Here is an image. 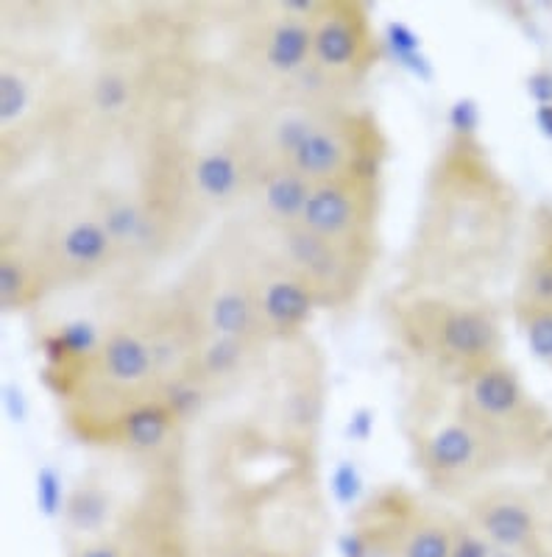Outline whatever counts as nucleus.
Listing matches in <instances>:
<instances>
[{
  "mask_svg": "<svg viewBox=\"0 0 552 557\" xmlns=\"http://www.w3.org/2000/svg\"><path fill=\"white\" fill-rule=\"evenodd\" d=\"M380 48L366 3L316 0L310 14V67L338 98H352V89L375 70Z\"/></svg>",
  "mask_w": 552,
  "mask_h": 557,
  "instance_id": "obj_14",
  "label": "nucleus"
},
{
  "mask_svg": "<svg viewBox=\"0 0 552 557\" xmlns=\"http://www.w3.org/2000/svg\"><path fill=\"white\" fill-rule=\"evenodd\" d=\"M522 203L475 132L452 128L432 153L396 290L475 296L514 253Z\"/></svg>",
  "mask_w": 552,
  "mask_h": 557,
  "instance_id": "obj_1",
  "label": "nucleus"
},
{
  "mask_svg": "<svg viewBox=\"0 0 552 557\" xmlns=\"http://www.w3.org/2000/svg\"><path fill=\"white\" fill-rule=\"evenodd\" d=\"M78 73L34 45L0 48V151L3 168L26 159L59 132L78 126Z\"/></svg>",
  "mask_w": 552,
  "mask_h": 557,
  "instance_id": "obj_5",
  "label": "nucleus"
},
{
  "mask_svg": "<svg viewBox=\"0 0 552 557\" xmlns=\"http://www.w3.org/2000/svg\"><path fill=\"white\" fill-rule=\"evenodd\" d=\"M280 351V362L273 368V387L268 396L266 418H255L257 424L280 435L298 449L312 451L316 446L318 421L324 407V374L321 355L305 335L273 343Z\"/></svg>",
  "mask_w": 552,
  "mask_h": 557,
  "instance_id": "obj_15",
  "label": "nucleus"
},
{
  "mask_svg": "<svg viewBox=\"0 0 552 557\" xmlns=\"http://www.w3.org/2000/svg\"><path fill=\"white\" fill-rule=\"evenodd\" d=\"M316 0H277L237 9L232 26V64L226 76L241 87L287 96L310 67V14Z\"/></svg>",
  "mask_w": 552,
  "mask_h": 557,
  "instance_id": "obj_6",
  "label": "nucleus"
},
{
  "mask_svg": "<svg viewBox=\"0 0 552 557\" xmlns=\"http://www.w3.org/2000/svg\"><path fill=\"white\" fill-rule=\"evenodd\" d=\"M382 178L312 182L302 221L316 235L377 262L380 253Z\"/></svg>",
  "mask_w": 552,
  "mask_h": 557,
  "instance_id": "obj_16",
  "label": "nucleus"
},
{
  "mask_svg": "<svg viewBox=\"0 0 552 557\" xmlns=\"http://www.w3.org/2000/svg\"><path fill=\"white\" fill-rule=\"evenodd\" d=\"M519 321L525 341L544 366L552 368V310H525L514 312Z\"/></svg>",
  "mask_w": 552,
  "mask_h": 557,
  "instance_id": "obj_23",
  "label": "nucleus"
},
{
  "mask_svg": "<svg viewBox=\"0 0 552 557\" xmlns=\"http://www.w3.org/2000/svg\"><path fill=\"white\" fill-rule=\"evenodd\" d=\"M310 190V178L291 162H262L248 193L246 218L260 223H298Z\"/></svg>",
  "mask_w": 552,
  "mask_h": 557,
  "instance_id": "obj_20",
  "label": "nucleus"
},
{
  "mask_svg": "<svg viewBox=\"0 0 552 557\" xmlns=\"http://www.w3.org/2000/svg\"><path fill=\"white\" fill-rule=\"evenodd\" d=\"M241 223L243 235L248 240V257H252V278H255L257 310H260L262 335L271 343L291 341L305 335V326L312 321L318 301L305 287L302 278L293 276L273 253H268L260 243L252 237L246 223Z\"/></svg>",
  "mask_w": 552,
  "mask_h": 557,
  "instance_id": "obj_18",
  "label": "nucleus"
},
{
  "mask_svg": "<svg viewBox=\"0 0 552 557\" xmlns=\"http://www.w3.org/2000/svg\"><path fill=\"white\" fill-rule=\"evenodd\" d=\"M391 143L371 107L332 101L321 109L302 146L287 162L310 182L327 178H382Z\"/></svg>",
  "mask_w": 552,
  "mask_h": 557,
  "instance_id": "obj_10",
  "label": "nucleus"
},
{
  "mask_svg": "<svg viewBox=\"0 0 552 557\" xmlns=\"http://www.w3.org/2000/svg\"><path fill=\"white\" fill-rule=\"evenodd\" d=\"M123 513V502L112 482L103 474L93 471L84 474L76 485L71 487V494L64 499V530H68V541L96 539L103 532L112 530Z\"/></svg>",
  "mask_w": 552,
  "mask_h": 557,
  "instance_id": "obj_21",
  "label": "nucleus"
},
{
  "mask_svg": "<svg viewBox=\"0 0 552 557\" xmlns=\"http://www.w3.org/2000/svg\"><path fill=\"white\" fill-rule=\"evenodd\" d=\"M466 521L494 549L514 557H552L547 519L539 499L525 487L486 485L466 499Z\"/></svg>",
  "mask_w": 552,
  "mask_h": 557,
  "instance_id": "obj_17",
  "label": "nucleus"
},
{
  "mask_svg": "<svg viewBox=\"0 0 552 557\" xmlns=\"http://www.w3.org/2000/svg\"><path fill=\"white\" fill-rule=\"evenodd\" d=\"M42 376L62 401L68 430L93 446H101L107 432L128 410L162 393V371L126 307L112 315L103 341L87 357L64 371Z\"/></svg>",
  "mask_w": 552,
  "mask_h": 557,
  "instance_id": "obj_3",
  "label": "nucleus"
},
{
  "mask_svg": "<svg viewBox=\"0 0 552 557\" xmlns=\"http://www.w3.org/2000/svg\"><path fill=\"white\" fill-rule=\"evenodd\" d=\"M527 84H530V96H536L541 107H552V70L539 67Z\"/></svg>",
  "mask_w": 552,
  "mask_h": 557,
  "instance_id": "obj_25",
  "label": "nucleus"
},
{
  "mask_svg": "<svg viewBox=\"0 0 552 557\" xmlns=\"http://www.w3.org/2000/svg\"><path fill=\"white\" fill-rule=\"evenodd\" d=\"M268 341H255V337H226V335H207L201 341L196 357V371L204 380L223 391L226 385H235L252 368L268 355Z\"/></svg>",
  "mask_w": 552,
  "mask_h": 557,
  "instance_id": "obj_22",
  "label": "nucleus"
},
{
  "mask_svg": "<svg viewBox=\"0 0 552 557\" xmlns=\"http://www.w3.org/2000/svg\"><path fill=\"white\" fill-rule=\"evenodd\" d=\"M491 557H514V555H508V552H500V549H494V555Z\"/></svg>",
  "mask_w": 552,
  "mask_h": 557,
  "instance_id": "obj_27",
  "label": "nucleus"
},
{
  "mask_svg": "<svg viewBox=\"0 0 552 557\" xmlns=\"http://www.w3.org/2000/svg\"><path fill=\"white\" fill-rule=\"evenodd\" d=\"M257 243L305 282L318 310H343L366 290L375 260L316 235L305 223H260L243 218Z\"/></svg>",
  "mask_w": 552,
  "mask_h": 557,
  "instance_id": "obj_11",
  "label": "nucleus"
},
{
  "mask_svg": "<svg viewBox=\"0 0 552 557\" xmlns=\"http://www.w3.org/2000/svg\"><path fill=\"white\" fill-rule=\"evenodd\" d=\"M461 516H452L400 485L380 487L357 510L352 557H452Z\"/></svg>",
  "mask_w": 552,
  "mask_h": 557,
  "instance_id": "obj_9",
  "label": "nucleus"
},
{
  "mask_svg": "<svg viewBox=\"0 0 552 557\" xmlns=\"http://www.w3.org/2000/svg\"><path fill=\"white\" fill-rule=\"evenodd\" d=\"M452 391L457 407L489 432L514 462L544 455L552 446L550 412L505 357L471 371Z\"/></svg>",
  "mask_w": 552,
  "mask_h": 557,
  "instance_id": "obj_8",
  "label": "nucleus"
},
{
  "mask_svg": "<svg viewBox=\"0 0 552 557\" xmlns=\"http://www.w3.org/2000/svg\"><path fill=\"white\" fill-rule=\"evenodd\" d=\"M20 226L37 246L53 290L89 285L121 262V251L84 187L76 201H53L37 223L20 221Z\"/></svg>",
  "mask_w": 552,
  "mask_h": 557,
  "instance_id": "obj_13",
  "label": "nucleus"
},
{
  "mask_svg": "<svg viewBox=\"0 0 552 557\" xmlns=\"http://www.w3.org/2000/svg\"><path fill=\"white\" fill-rule=\"evenodd\" d=\"M494 546L482 539V532L471 527L469 521L461 516V524L455 532V544H452V557H491Z\"/></svg>",
  "mask_w": 552,
  "mask_h": 557,
  "instance_id": "obj_24",
  "label": "nucleus"
},
{
  "mask_svg": "<svg viewBox=\"0 0 552 557\" xmlns=\"http://www.w3.org/2000/svg\"><path fill=\"white\" fill-rule=\"evenodd\" d=\"M539 121H541V126H544L547 132L552 134V107H541L539 109Z\"/></svg>",
  "mask_w": 552,
  "mask_h": 557,
  "instance_id": "obj_26",
  "label": "nucleus"
},
{
  "mask_svg": "<svg viewBox=\"0 0 552 557\" xmlns=\"http://www.w3.org/2000/svg\"><path fill=\"white\" fill-rule=\"evenodd\" d=\"M53 290L51 273L26 228L3 223L0 232V307L3 312H26Z\"/></svg>",
  "mask_w": 552,
  "mask_h": 557,
  "instance_id": "obj_19",
  "label": "nucleus"
},
{
  "mask_svg": "<svg viewBox=\"0 0 552 557\" xmlns=\"http://www.w3.org/2000/svg\"><path fill=\"white\" fill-rule=\"evenodd\" d=\"M176 285L196 310L204 337L226 335L268 341L262 335L257 310L248 240L237 221L229 223L210 246H204Z\"/></svg>",
  "mask_w": 552,
  "mask_h": 557,
  "instance_id": "obj_7",
  "label": "nucleus"
},
{
  "mask_svg": "<svg viewBox=\"0 0 552 557\" xmlns=\"http://www.w3.org/2000/svg\"><path fill=\"white\" fill-rule=\"evenodd\" d=\"M187 153V178L201 215L229 212L248 201L257 171L262 168L257 112L229 114L204 137L179 128Z\"/></svg>",
  "mask_w": 552,
  "mask_h": 557,
  "instance_id": "obj_12",
  "label": "nucleus"
},
{
  "mask_svg": "<svg viewBox=\"0 0 552 557\" xmlns=\"http://www.w3.org/2000/svg\"><path fill=\"white\" fill-rule=\"evenodd\" d=\"M405 435L421 482L446 499L466 502L514 462L441 382L416 380L405 407Z\"/></svg>",
  "mask_w": 552,
  "mask_h": 557,
  "instance_id": "obj_4",
  "label": "nucleus"
},
{
  "mask_svg": "<svg viewBox=\"0 0 552 557\" xmlns=\"http://www.w3.org/2000/svg\"><path fill=\"white\" fill-rule=\"evenodd\" d=\"M380 318L413 380L455 387L480 366L505 357V326L482 296L394 287L382 298Z\"/></svg>",
  "mask_w": 552,
  "mask_h": 557,
  "instance_id": "obj_2",
  "label": "nucleus"
}]
</instances>
